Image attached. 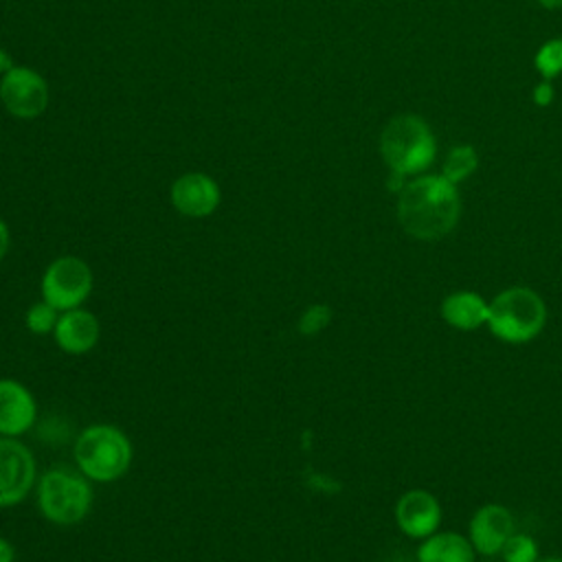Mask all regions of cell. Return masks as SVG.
Wrapping results in <instances>:
<instances>
[{
    "mask_svg": "<svg viewBox=\"0 0 562 562\" xmlns=\"http://www.w3.org/2000/svg\"><path fill=\"white\" fill-rule=\"evenodd\" d=\"M92 505L88 476L70 468H50L37 483V507L55 525L81 522Z\"/></svg>",
    "mask_w": 562,
    "mask_h": 562,
    "instance_id": "cell-5",
    "label": "cell"
},
{
    "mask_svg": "<svg viewBox=\"0 0 562 562\" xmlns=\"http://www.w3.org/2000/svg\"><path fill=\"white\" fill-rule=\"evenodd\" d=\"M13 558H15L13 544L0 536V562H13Z\"/></svg>",
    "mask_w": 562,
    "mask_h": 562,
    "instance_id": "cell-22",
    "label": "cell"
},
{
    "mask_svg": "<svg viewBox=\"0 0 562 562\" xmlns=\"http://www.w3.org/2000/svg\"><path fill=\"white\" fill-rule=\"evenodd\" d=\"M544 9H560L562 7V0H538Z\"/></svg>",
    "mask_w": 562,
    "mask_h": 562,
    "instance_id": "cell-25",
    "label": "cell"
},
{
    "mask_svg": "<svg viewBox=\"0 0 562 562\" xmlns=\"http://www.w3.org/2000/svg\"><path fill=\"white\" fill-rule=\"evenodd\" d=\"M536 562H562V558H544V560H536Z\"/></svg>",
    "mask_w": 562,
    "mask_h": 562,
    "instance_id": "cell-26",
    "label": "cell"
},
{
    "mask_svg": "<svg viewBox=\"0 0 562 562\" xmlns=\"http://www.w3.org/2000/svg\"><path fill=\"white\" fill-rule=\"evenodd\" d=\"M9 68H13V64H11V57H9V53L0 46V75H4Z\"/></svg>",
    "mask_w": 562,
    "mask_h": 562,
    "instance_id": "cell-24",
    "label": "cell"
},
{
    "mask_svg": "<svg viewBox=\"0 0 562 562\" xmlns=\"http://www.w3.org/2000/svg\"><path fill=\"white\" fill-rule=\"evenodd\" d=\"M397 527L411 538H428L437 531L441 520V507L437 498L426 490L406 492L395 505Z\"/></svg>",
    "mask_w": 562,
    "mask_h": 562,
    "instance_id": "cell-11",
    "label": "cell"
},
{
    "mask_svg": "<svg viewBox=\"0 0 562 562\" xmlns=\"http://www.w3.org/2000/svg\"><path fill=\"white\" fill-rule=\"evenodd\" d=\"M75 461L90 481L121 479L132 463V443L123 430L110 424L88 426L75 443Z\"/></svg>",
    "mask_w": 562,
    "mask_h": 562,
    "instance_id": "cell-4",
    "label": "cell"
},
{
    "mask_svg": "<svg viewBox=\"0 0 562 562\" xmlns=\"http://www.w3.org/2000/svg\"><path fill=\"white\" fill-rule=\"evenodd\" d=\"M533 64L544 79L558 77L562 72V37H555L542 44L536 53Z\"/></svg>",
    "mask_w": 562,
    "mask_h": 562,
    "instance_id": "cell-17",
    "label": "cell"
},
{
    "mask_svg": "<svg viewBox=\"0 0 562 562\" xmlns=\"http://www.w3.org/2000/svg\"><path fill=\"white\" fill-rule=\"evenodd\" d=\"M503 558L505 562H536L538 558V547L529 536L514 533L505 547H503Z\"/></svg>",
    "mask_w": 562,
    "mask_h": 562,
    "instance_id": "cell-19",
    "label": "cell"
},
{
    "mask_svg": "<svg viewBox=\"0 0 562 562\" xmlns=\"http://www.w3.org/2000/svg\"><path fill=\"white\" fill-rule=\"evenodd\" d=\"M479 160H476V151L474 147L470 145H459V147H452L443 160V169H441V176L446 180H450L452 184H459L463 182L474 169H476Z\"/></svg>",
    "mask_w": 562,
    "mask_h": 562,
    "instance_id": "cell-16",
    "label": "cell"
},
{
    "mask_svg": "<svg viewBox=\"0 0 562 562\" xmlns=\"http://www.w3.org/2000/svg\"><path fill=\"white\" fill-rule=\"evenodd\" d=\"M37 415L31 391L9 378H0V435L18 437L26 432Z\"/></svg>",
    "mask_w": 562,
    "mask_h": 562,
    "instance_id": "cell-12",
    "label": "cell"
},
{
    "mask_svg": "<svg viewBox=\"0 0 562 562\" xmlns=\"http://www.w3.org/2000/svg\"><path fill=\"white\" fill-rule=\"evenodd\" d=\"M57 312H59V310H55L50 303H46V301L42 299L40 303H35V305L29 307V312H26V316H24L26 327H29L33 334H48V331H53L55 325H57V318H59Z\"/></svg>",
    "mask_w": 562,
    "mask_h": 562,
    "instance_id": "cell-18",
    "label": "cell"
},
{
    "mask_svg": "<svg viewBox=\"0 0 562 562\" xmlns=\"http://www.w3.org/2000/svg\"><path fill=\"white\" fill-rule=\"evenodd\" d=\"M380 151L389 169L406 178L432 165L437 145L424 119L415 114H400L382 130Z\"/></svg>",
    "mask_w": 562,
    "mask_h": 562,
    "instance_id": "cell-3",
    "label": "cell"
},
{
    "mask_svg": "<svg viewBox=\"0 0 562 562\" xmlns=\"http://www.w3.org/2000/svg\"><path fill=\"white\" fill-rule=\"evenodd\" d=\"M533 101L538 105H549L553 101V86L549 81H540L536 88H533Z\"/></svg>",
    "mask_w": 562,
    "mask_h": 562,
    "instance_id": "cell-21",
    "label": "cell"
},
{
    "mask_svg": "<svg viewBox=\"0 0 562 562\" xmlns=\"http://www.w3.org/2000/svg\"><path fill=\"white\" fill-rule=\"evenodd\" d=\"M9 241H11L9 228H7V224L0 220V261L4 259V255H7V250H9Z\"/></svg>",
    "mask_w": 562,
    "mask_h": 562,
    "instance_id": "cell-23",
    "label": "cell"
},
{
    "mask_svg": "<svg viewBox=\"0 0 562 562\" xmlns=\"http://www.w3.org/2000/svg\"><path fill=\"white\" fill-rule=\"evenodd\" d=\"M544 323V299L527 285H512L498 292L490 303L487 327L496 338L505 342H529L542 331Z\"/></svg>",
    "mask_w": 562,
    "mask_h": 562,
    "instance_id": "cell-2",
    "label": "cell"
},
{
    "mask_svg": "<svg viewBox=\"0 0 562 562\" xmlns=\"http://www.w3.org/2000/svg\"><path fill=\"white\" fill-rule=\"evenodd\" d=\"M0 101L18 119H35L48 105V86L40 72L13 66L2 75Z\"/></svg>",
    "mask_w": 562,
    "mask_h": 562,
    "instance_id": "cell-7",
    "label": "cell"
},
{
    "mask_svg": "<svg viewBox=\"0 0 562 562\" xmlns=\"http://www.w3.org/2000/svg\"><path fill=\"white\" fill-rule=\"evenodd\" d=\"M92 290V272L79 257H57L42 277V299L55 310L79 307Z\"/></svg>",
    "mask_w": 562,
    "mask_h": 562,
    "instance_id": "cell-6",
    "label": "cell"
},
{
    "mask_svg": "<svg viewBox=\"0 0 562 562\" xmlns=\"http://www.w3.org/2000/svg\"><path fill=\"white\" fill-rule=\"evenodd\" d=\"M35 483V459L13 437H0V507L18 505Z\"/></svg>",
    "mask_w": 562,
    "mask_h": 562,
    "instance_id": "cell-8",
    "label": "cell"
},
{
    "mask_svg": "<svg viewBox=\"0 0 562 562\" xmlns=\"http://www.w3.org/2000/svg\"><path fill=\"white\" fill-rule=\"evenodd\" d=\"M417 562H474V547L454 531H435L417 549Z\"/></svg>",
    "mask_w": 562,
    "mask_h": 562,
    "instance_id": "cell-15",
    "label": "cell"
},
{
    "mask_svg": "<svg viewBox=\"0 0 562 562\" xmlns=\"http://www.w3.org/2000/svg\"><path fill=\"white\" fill-rule=\"evenodd\" d=\"M514 536V520L503 505H483L470 520V542L483 555L501 553L505 542Z\"/></svg>",
    "mask_w": 562,
    "mask_h": 562,
    "instance_id": "cell-10",
    "label": "cell"
},
{
    "mask_svg": "<svg viewBox=\"0 0 562 562\" xmlns=\"http://www.w3.org/2000/svg\"><path fill=\"white\" fill-rule=\"evenodd\" d=\"M461 200L457 184L443 176H422L404 184L397 195V222L415 239L446 237L459 222Z\"/></svg>",
    "mask_w": 562,
    "mask_h": 562,
    "instance_id": "cell-1",
    "label": "cell"
},
{
    "mask_svg": "<svg viewBox=\"0 0 562 562\" xmlns=\"http://www.w3.org/2000/svg\"><path fill=\"white\" fill-rule=\"evenodd\" d=\"M490 303H485L483 296L474 292H452L441 303V316L443 321L454 329H476L483 323H487Z\"/></svg>",
    "mask_w": 562,
    "mask_h": 562,
    "instance_id": "cell-14",
    "label": "cell"
},
{
    "mask_svg": "<svg viewBox=\"0 0 562 562\" xmlns=\"http://www.w3.org/2000/svg\"><path fill=\"white\" fill-rule=\"evenodd\" d=\"M171 204L187 217H206L220 204V187L206 173H184L171 184Z\"/></svg>",
    "mask_w": 562,
    "mask_h": 562,
    "instance_id": "cell-9",
    "label": "cell"
},
{
    "mask_svg": "<svg viewBox=\"0 0 562 562\" xmlns=\"http://www.w3.org/2000/svg\"><path fill=\"white\" fill-rule=\"evenodd\" d=\"M99 318L81 307L66 310L59 314L57 325L53 329L55 342L66 353H86L99 340Z\"/></svg>",
    "mask_w": 562,
    "mask_h": 562,
    "instance_id": "cell-13",
    "label": "cell"
},
{
    "mask_svg": "<svg viewBox=\"0 0 562 562\" xmlns=\"http://www.w3.org/2000/svg\"><path fill=\"white\" fill-rule=\"evenodd\" d=\"M331 321V310L323 303H316V305H310L301 318H299V331L303 336H314L318 331H323Z\"/></svg>",
    "mask_w": 562,
    "mask_h": 562,
    "instance_id": "cell-20",
    "label": "cell"
}]
</instances>
